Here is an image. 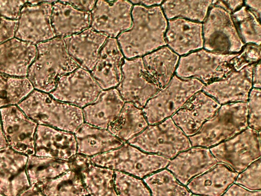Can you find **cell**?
<instances>
[{"mask_svg":"<svg viewBox=\"0 0 261 196\" xmlns=\"http://www.w3.org/2000/svg\"><path fill=\"white\" fill-rule=\"evenodd\" d=\"M131 15L130 28L117 39L126 58L141 57L166 45L165 35L168 23L160 6L135 5Z\"/></svg>","mask_w":261,"mask_h":196,"instance_id":"cell-1","label":"cell"},{"mask_svg":"<svg viewBox=\"0 0 261 196\" xmlns=\"http://www.w3.org/2000/svg\"><path fill=\"white\" fill-rule=\"evenodd\" d=\"M28 71V79L37 90L50 93L58 80L80 66L68 54L63 38H55L40 43Z\"/></svg>","mask_w":261,"mask_h":196,"instance_id":"cell-2","label":"cell"},{"mask_svg":"<svg viewBox=\"0 0 261 196\" xmlns=\"http://www.w3.org/2000/svg\"><path fill=\"white\" fill-rule=\"evenodd\" d=\"M17 106L37 125L74 133L84 122L82 108L55 100L33 90Z\"/></svg>","mask_w":261,"mask_h":196,"instance_id":"cell-3","label":"cell"},{"mask_svg":"<svg viewBox=\"0 0 261 196\" xmlns=\"http://www.w3.org/2000/svg\"><path fill=\"white\" fill-rule=\"evenodd\" d=\"M247 103L224 104L189 139L192 146L210 147L234 136L248 126Z\"/></svg>","mask_w":261,"mask_h":196,"instance_id":"cell-4","label":"cell"},{"mask_svg":"<svg viewBox=\"0 0 261 196\" xmlns=\"http://www.w3.org/2000/svg\"><path fill=\"white\" fill-rule=\"evenodd\" d=\"M90 159L95 165L140 178L165 168L170 162V159L164 156L144 152L128 143Z\"/></svg>","mask_w":261,"mask_h":196,"instance_id":"cell-5","label":"cell"},{"mask_svg":"<svg viewBox=\"0 0 261 196\" xmlns=\"http://www.w3.org/2000/svg\"><path fill=\"white\" fill-rule=\"evenodd\" d=\"M204 85L196 79H183L174 75L142 109L148 124H158L174 114Z\"/></svg>","mask_w":261,"mask_h":196,"instance_id":"cell-6","label":"cell"},{"mask_svg":"<svg viewBox=\"0 0 261 196\" xmlns=\"http://www.w3.org/2000/svg\"><path fill=\"white\" fill-rule=\"evenodd\" d=\"M127 142L144 152L159 154L169 159L192 146L189 138L170 117L148 126Z\"/></svg>","mask_w":261,"mask_h":196,"instance_id":"cell-7","label":"cell"},{"mask_svg":"<svg viewBox=\"0 0 261 196\" xmlns=\"http://www.w3.org/2000/svg\"><path fill=\"white\" fill-rule=\"evenodd\" d=\"M202 24L204 48L211 52L231 54L242 51L245 43L241 39L227 10L212 4Z\"/></svg>","mask_w":261,"mask_h":196,"instance_id":"cell-8","label":"cell"},{"mask_svg":"<svg viewBox=\"0 0 261 196\" xmlns=\"http://www.w3.org/2000/svg\"><path fill=\"white\" fill-rule=\"evenodd\" d=\"M237 54H219L205 50L193 52L180 57L175 75L183 79L195 78L207 84L234 71L232 61Z\"/></svg>","mask_w":261,"mask_h":196,"instance_id":"cell-9","label":"cell"},{"mask_svg":"<svg viewBox=\"0 0 261 196\" xmlns=\"http://www.w3.org/2000/svg\"><path fill=\"white\" fill-rule=\"evenodd\" d=\"M260 131L250 128L231 138L211 148L210 152L217 162L224 163L240 173L259 158Z\"/></svg>","mask_w":261,"mask_h":196,"instance_id":"cell-10","label":"cell"},{"mask_svg":"<svg viewBox=\"0 0 261 196\" xmlns=\"http://www.w3.org/2000/svg\"><path fill=\"white\" fill-rule=\"evenodd\" d=\"M116 89L124 102L142 109L161 89L149 75L142 58L123 59L122 79Z\"/></svg>","mask_w":261,"mask_h":196,"instance_id":"cell-11","label":"cell"},{"mask_svg":"<svg viewBox=\"0 0 261 196\" xmlns=\"http://www.w3.org/2000/svg\"><path fill=\"white\" fill-rule=\"evenodd\" d=\"M91 73L81 67L60 77L50 95L79 108L93 103L102 91Z\"/></svg>","mask_w":261,"mask_h":196,"instance_id":"cell-12","label":"cell"},{"mask_svg":"<svg viewBox=\"0 0 261 196\" xmlns=\"http://www.w3.org/2000/svg\"><path fill=\"white\" fill-rule=\"evenodd\" d=\"M43 1L25 5L20 10L15 32L16 38L33 44L53 39L55 34L51 24L53 3Z\"/></svg>","mask_w":261,"mask_h":196,"instance_id":"cell-13","label":"cell"},{"mask_svg":"<svg viewBox=\"0 0 261 196\" xmlns=\"http://www.w3.org/2000/svg\"><path fill=\"white\" fill-rule=\"evenodd\" d=\"M3 134L7 145L27 156L35 154V135L37 124L17 105L0 108Z\"/></svg>","mask_w":261,"mask_h":196,"instance_id":"cell-14","label":"cell"},{"mask_svg":"<svg viewBox=\"0 0 261 196\" xmlns=\"http://www.w3.org/2000/svg\"><path fill=\"white\" fill-rule=\"evenodd\" d=\"M132 8L129 1H97L90 12V28L115 38L130 28Z\"/></svg>","mask_w":261,"mask_h":196,"instance_id":"cell-15","label":"cell"},{"mask_svg":"<svg viewBox=\"0 0 261 196\" xmlns=\"http://www.w3.org/2000/svg\"><path fill=\"white\" fill-rule=\"evenodd\" d=\"M255 65L239 71H232L225 78L204 85L203 92L221 104L231 102L246 103L252 89V74Z\"/></svg>","mask_w":261,"mask_h":196,"instance_id":"cell-16","label":"cell"},{"mask_svg":"<svg viewBox=\"0 0 261 196\" xmlns=\"http://www.w3.org/2000/svg\"><path fill=\"white\" fill-rule=\"evenodd\" d=\"M221 107L214 98L198 91L172 116L175 124L186 135L192 136Z\"/></svg>","mask_w":261,"mask_h":196,"instance_id":"cell-17","label":"cell"},{"mask_svg":"<svg viewBox=\"0 0 261 196\" xmlns=\"http://www.w3.org/2000/svg\"><path fill=\"white\" fill-rule=\"evenodd\" d=\"M28 156L8 145L0 149V193L17 196L31 185L26 171Z\"/></svg>","mask_w":261,"mask_h":196,"instance_id":"cell-18","label":"cell"},{"mask_svg":"<svg viewBox=\"0 0 261 196\" xmlns=\"http://www.w3.org/2000/svg\"><path fill=\"white\" fill-rule=\"evenodd\" d=\"M34 145L36 156L69 160L76 154L74 133L48 126H37Z\"/></svg>","mask_w":261,"mask_h":196,"instance_id":"cell-19","label":"cell"},{"mask_svg":"<svg viewBox=\"0 0 261 196\" xmlns=\"http://www.w3.org/2000/svg\"><path fill=\"white\" fill-rule=\"evenodd\" d=\"M108 37L91 28L63 38L67 51L80 67L91 71Z\"/></svg>","mask_w":261,"mask_h":196,"instance_id":"cell-20","label":"cell"},{"mask_svg":"<svg viewBox=\"0 0 261 196\" xmlns=\"http://www.w3.org/2000/svg\"><path fill=\"white\" fill-rule=\"evenodd\" d=\"M123 57L117 40L108 37L91 72L102 90L112 89L120 83Z\"/></svg>","mask_w":261,"mask_h":196,"instance_id":"cell-21","label":"cell"},{"mask_svg":"<svg viewBox=\"0 0 261 196\" xmlns=\"http://www.w3.org/2000/svg\"><path fill=\"white\" fill-rule=\"evenodd\" d=\"M217 163L210 150L195 148L179 153L167 165L175 178L184 185L197 175L207 172Z\"/></svg>","mask_w":261,"mask_h":196,"instance_id":"cell-22","label":"cell"},{"mask_svg":"<svg viewBox=\"0 0 261 196\" xmlns=\"http://www.w3.org/2000/svg\"><path fill=\"white\" fill-rule=\"evenodd\" d=\"M166 44L178 55H183L203 47L202 24L187 19H170L165 33Z\"/></svg>","mask_w":261,"mask_h":196,"instance_id":"cell-23","label":"cell"},{"mask_svg":"<svg viewBox=\"0 0 261 196\" xmlns=\"http://www.w3.org/2000/svg\"><path fill=\"white\" fill-rule=\"evenodd\" d=\"M36 54L35 45L16 38L1 43L0 72L12 76H27Z\"/></svg>","mask_w":261,"mask_h":196,"instance_id":"cell-24","label":"cell"},{"mask_svg":"<svg viewBox=\"0 0 261 196\" xmlns=\"http://www.w3.org/2000/svg\"><path fill=\"white\" fill-rule=\"evenodd\" d=\"M79 168L89 196H118L114 186V170L93 164L90 157L76 154L71 159Z\"/></svg>","mask_w":261,"mask_h":196,"instance_id":"cell-25","label":"cell"},{"mask_svg":"<svg viewBox=\"0 0 261 196\" xmlns=\"http://www.w3.org/2000/svg\"><path fill=\"white\" fill-rule=\"evenodd\" d=\"M124 103L116 88L102 90L93 103L82 109L84 122L107 129L116 119Z\"/></svg>","mask_w":261,"mask_h":196,"instance_id":"cell-26","label":"cell"},{"mask_svg":"<svg viewBox=\"0 0 261 196\" xmlns=\"http://www.w3.org/2000/svg\"><path fill=\"white\" fill-rule=\"evenodd\" d=\"M74 135L76 142V154L89 157L116 149L124 143L107 129L84 122Z\"/></svg>","mask_w":261,"mask_h":196,"instance_id":"cell-27","label":"cell"},{"mask_svg":"<svg viewBox=\"0 0 261 196\" xmlns=\"http://www.w3.org/2000/svg\"><path fill=\"white\" fill-rule=\"evenodd\" d=\"M90 22V12L80 11L65 1L53 5L51 24L58 38L81 33L89 27Z\"/></svg>","mask_w":261,"mask_h":196,"instance_id":"cell-28","label":"cell"},{"mask_svg":"<svg viewBox=\"0 0 261 196\" xmlns=\"http://www.w3.org/2000/svg\"><path fill=\"white\" fill-rule=\"evenodd\" d=\"M238 173L224 164H217L204 173L194 177L187 187L192 192L205 196H221L235 181Z\"/></svg>","mask_w":261,"mask_h":196,"instance_id":"cell-29","label":"cell"},{"mask_svg":"<svg viewBox=\"0 0 261 196\" xmlns=\"http://www.w3.org/2000/svg\"><path fill=\"white\" fill-rule=\"evenodd\" d=\"M179 59V56L167 46L142 58L146 71L161 89L171 80Z\"/></svg>","mask_w":261,"mask_h":196,"instance_id":"cell-30","label":"cell"},{"mask_svg":"<svg viewBox=\"0 0 261 196\" xmlns=\"http://www.w3.org/2000/svg\"><path fill=\"white\" fill-rule=\"evenodd\" d=\"M72 165L71 160L29 155L26 171L30 185L38 187L69 170Z\"/></svg>","mask_w":261,"mask_h":196,"instance_id":"cell-31","label":"cell"},{"mask_svg":"<svg viewBox=\"0 0 261 196\" xmlns=\"http://www.w3.org/2000/svg\"><path fill=\"white\" fill-rule=\"evenodd\" d=\"M148 126L142 110L125 102L118 116L107 130L125 142L140 134Z\"/></svg>","mask_w":261,"mask_h":196,"instance_id":"cell-32","label":"cell"},{"mask_svg":"<svg viewBox=\"0 0 261 196\" xmlns=\"http://www.w3.org/2000/svg\"><path fill=\"white\" fill-rule=\"evenodd\" d=\"M72 165L69 170L38 186L45 196L88 195L79 168Z\"/></svg>","mask_w":261,"mask_h":196,"instance_id":"cell-33","label":"cell"},{"mask_svg":"<svg viewBox=\"0 0 261 196\" xmlns=\"http://www.w3.org/2000/svg\"><path fill=\"white\" fill-rule=\"evenodd\" d=\"M212 3V1H168L163 2L162 9L169 20L180 18L202 22Z\"/></svg>","mask_w":261,"mask_h":196,"instance_id":"cell-34","label":"cell"},{"mask_svg":"<svg viewBox=\"0 0 261 196\" xmlns=\"http://www.w3.org/2000/svg\"><path fill=\"white\" fill-rule=\"evenodd\" d=\"M27 78H16L0 73V108L17 105L33 90Z\"/></svg>","mask_w":261,"mask_h":196,"instance_id":"cell-35","label":"cell"},{"mask_svg":"<svg viewBox=\"0 0 261 196\" xmlns=\"http://www.w3.org/2000/svg\"><path fill=\"white\" fill-rule=\"evenodd\" d=\"M152 196H191L192 193L180 184L170 172L164 169L144 178Z\"/></svg>","mask_w":261,"mask_h":196,"instance_id":"cell-36","label":"cell"},{"mask_svg":"<svg viewBox=\"0 0 261 196\" xmlns=\"http://www.w3.org/2000/svg\"><path fill=\"white\" fill-rule=\"evenodd\" d=\"M231 17L238 34L244 43L260 44L259 20L245 6L231 14Z\"/></svg>","mask_w":261,"mask_h":196,"instance_id":"cell-37","label":"cell"},{"mask_svg":"<svg viewBox=\"0 0 261 196\" xmlns=\"http://www.w3.org/2000/svg\"><path fill=\"white\" fill-rule=\"evenodd\" d=\"M114 186L118 196H151L146 185L129 174L114 170Z\"/></svg>","mask_w":261,"mask_h":196,"instance_id":"cell-38","label":"cell"},{"mask_svg":"<svg viewBox=\"0 0 261 196\" xmlns=\"http://www.w3.org/2000/svg\"><path fill=\"white\" fill-rule=\"evenodd\" d=\"M236 183L252 191L260 189V160L258 159L237 176Z\"/></svg>","mask_w":261,"mask_h":196,"instance_id":"cell-39","label":"cell"},{"mask_svg":"<svg viewBox=\"0 0 261 196\" xmlns=\"http://www.w3.org/2000/svg\"><path fill=\"white\" fill-rule=\"evenodd\" d=\"M260 59V47L255 44L249 43L244 45L243 51L232 59V65L233 70L239 71L243 68L259 61Z\"/></svg>","mask_w":261,"mask_h":196,"instance_id":"cell-40","label":"cell"},{"mask_svg":"<svg viewBox=\"0 0 261 196\" xmlns=\"http://www.w3.org/2000/svg\"><path fill=\"white\" fill-rule=\"evenodd\" d=\"M260 89H251L248 100V123L250 128L259 132L260 130Z\"/></svg>","mask_w":261,"mask_h":196,"instance_id":"cell-41","label":"cell"},{"mask_svg":"<svg viewBox=\"0 0 261 196\" xmlns=\"http://www.w3.org/2000/svg\"><path fill=\"white\" fill-rule=\"evenodd\" d=\"M25 1H0V17L15 20Z\"/></svg>","mask_w":261,"mask_h":196,"instance_id":"cell-42","label":"cell"},{"mask_svg":"<svg viewBox=\"0 0 261 196\" xmlns=\"http://www.w3.org/2000/svg\"><path fill=\"white\" fill-rule=\"evenodd\" d=\"M17 23V20L0 17V43L13 37Z\"/></svg>","mask_w":261,"mask_h":196,"instance_id":"cell-43","label":"cell"},{"mask_svg":"<svg viewBox=\"0 0 261 196\" xmlns=\"http://www.w3.org/2000/svg\"><path fill=\"white\" fill-rule=\"evenodd\" d=\"M222 196H260V190H249L242 186L234 184Z\"/></svg>","mask_w":261,"mask_h":196,"instance_id":"cell-44","label":"cell"},{"mask_svg":"<svg viewBox=\"0 0 261 196\" xmlns=\"http://www.w3.org/2000/svg\"><path fill=\"white\" fill-rule=\"evenodd\" d=\"M76 9L86 12H91L94 8L95 1H65Z\"/></svg>","mask_w":261,"mask_h":196,"instance_id":"cell-45","label":"cell"},{"mask_svg":"<svg viewBox=\"0 0 261 196\" xmlns=\"http://www.w3.org/2000/svg\"><path fill=\"white\" fill-rule=\"evenodd\" d=\"M246 7L255 15L259 20L260 17L261 1H245Z\"/></svg>","mask_w":261,"mask_h":196,"instance_id":"cell-46","label":"cell"},{"mask_svg":"<svg viewBox=\"0 0 261 196\" xmlns=\"http://www.w3.org/2000/svg\"><path fill=\"white\" fill-rule=\"evenodd\" d=\"M252 86L260 89V63L259 62L254 66L252 79Z\"/></svg>","mask_w":261,"mask_h":196,"instance_id":"cell-47","label":"cell"},{"mask_svg":"<svg viewBox=\"0 0 261 196\" xmlns=\"http://www.w3.org/2000/svg\"><path fill=\"white\" fill-rule=\"evenodd\" d=\"M17 196H45L39 188L35 186H30L23 190Z\"/></svg>","mask_w":261,"mask_h":196,"instance_id":"cell-48","label":"cell"},{"mask_svg":"<svg viewBox=\"0 0 261 196\" xmlns=\"http://www.w3.org/2000/svg\"><path fill=\"white\" fill-rule=\"evenodd\" d=\"M226 5L227 10L232 14L241 8L243 4L242 1H223Z\"/></svg>","mask_w":261,"mask_h":196,"instance_id":"cell-49","label":"cell"},{"mask_svg":"<svg viewBox=\"0 0 261 196\" xmlns=\"http://www.w3.org/2000/svg\"><path fill=\"white\" fill-rule=\"evenodd\" d=\"M130 2L133 4L140 5L147 7H152L154 5H159L163 2L162 1H132Z\"/></svg>","mask_w":261,"mask_h":196,"instance_id":"cell-50","label":"cell"},{"mask_svg":"<svg viewBox=\"0 0 261 196\" xmlns=\"http://www.w3.org/2000/svg\"><path fill=\"white\" fill-rule=\"evenodd\" d=\"M7 146V144L3 134L2 120L0 113V149L5 148Z\"/></svg>","mask_w":261,"mask_h":196,"instance_id":"cell-51","label":"cell"},{"mask_svg":"<svg viewBox=\"0 0 261 196\" xmlns=\"http://www.w3.org/2000/svg\"><path fill=\"white\" fill-rule=\"evenodd\" d=\"M191 196H202V195H196V194H195V195H191Z\"/></svg>","mask_w":261,"mask_h":196,"instance_id":"cell-52","label":"cell"},{"mask_svg":"<svg viewBox=\"0 0 261 196\" xmlns=\"http://www.w3.org/2000/svg\"><path fill=\"white\" fill-rule=\"evenodd\" d=\"M0 196H5V195H3V194L0 193Z\"/></svg>","mask_w":261,"mask_h":196,"instance_id":"cell-53","label":"cell"},{"mask_svg":"<svg viewBox=\"0 0 261 196\" xmlns=\"http://www.w3.org/2000/svg\"><path fill=\"white\" fill-rule=\"evenodd\" d=\"M87 196H89V195H87Z\"/></svg>","mask_w":261,"mask_h":196,"instance_id":"cell-54","label":"cell"}]
</instances>
